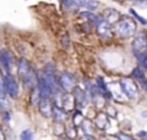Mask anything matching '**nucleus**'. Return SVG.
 Returning <instances> with one entry per match:
<instances>
[{
	"mask_svg": "<svg viewBox=\"0 0 147 140\" xmlns=\"http://www.w3.org/2000/svg\"><path fill=\"white\" fill-rule=\"evenodd\" d=\"M17 74L25 87L36 86V73L34 72V69L26 58L21 57L17 60Z\"/></svg>",
	"mask_w": 147,
	"mask_h": 140,
	"instance_id": "obj_1",
	"label": "nucleus"
},
{
	"mask_svg": "<svg viewBox=\"0 0 147 140\" xmlns=\"http://www.w3.org/2000/svg\"><path fill=\"white\" fill-rule=\"evenodd\" d=\"M137 31V23L134 19L129 18V17H121L119 21L116 22L115 26V33L122 39H128L133 36Z\"/></svg>",
	"mask_w": 147,
	"mask_h": 140,
	"instance_id": "obj_2",
	"label": "nucleus"
},
{
	"mask_svg": "<svg viewBox=\"0 0 147 140\" xmlns=\"http://www.w3.org/2000/svg\"><path fill=\"white\" fill-rule=\"evenodd\" d=\"M120 87H121L124 95H126L130 99H133L138 95V86L131 78H122L121 82H120Z\"/></svg>",
	"mask_w": 147,
	"mask_h": 140,
	"instance_id": "obj_3",
	"label": "nucleus"
},
{
	"mask_svg": "<svg viewBox=\"0 0 147 140\" xmlns=\"http://www.w3.org/2000/svg\"><path fill=\"white\" fill-rule=\"evenodd\" d=\"M57 84L60 86V88L65 92L73 90L76 84V77L69 72H63L57 78Z\"/></svg>",
	"mask_w": 147,
	"mask_h": 140,
	"instance_id": "obj_4",
	"label": "nucleus"
},
{
	"mask_svg": "<svg viewBox=\"0 0 147 140\" xmlns=\"http://www.w3.org/2000/svg\"><path fill=\"white\" fill-rule=\"evenodd\" d=\"M4 90L11 97H16L18 95V83L11 73H7L4 75Z\"/></svg>",
	"mask_w": 147,
	"mask_h": 140,
	"instance_id": "obj_5",
	"label": "nucleus"
},
{
	"mask_svg": "<svg viewBox=\"0 0 147 140\" xmlns=\"http://www.w3.org/2000/svg\"><path fill=\"white\" fill-rule=\"evenodd\" d=\"M131 50H133V53L142 52V51L147 50V33L146 31H141V33H138L136 35L133 44H131Z\"/></svg>",
	"mask_w": 147,
	"mask_h": 140,
	"instance_id": "obj_6",
	"label": "nucleus"
},
{
	"mask_svg": "<svg viewBox=\"0 0 147 140\" xmlns=\"http://www.w3.org/2000/svg\"><path fill=\"white\" fill-rule=\"evenodd\" d=\"M86 96H87V93L85 92V91H82L81 88H78V87L73 88V99H74V104L77 105L78 109L85 108V105H86V102H87Z\"/></svg>",
	"mask_w": 147,
	"mask_h": 140,
	"instance_id": "obj_7",
	"label": "nucleus"
},
{
	"mask_svg": "<svg viewBox=\"0 0 147 140\" xmlns=\"http://www.w3.org/2000/svg\"><path fill=\"white\" fill-rule=\"evenodd\" d=\"M0 61H1V68L7 73H11L12 66H13V56L11 55L8 50H1L0 52Z\"/></svg>",
	"mask_w": 147,
	"mask_h": 140,
	"instance_id": "obj_8",
	"label": "nucleus"
},
{
	"mask_svg": "<svg viewBox=\"0 0 147 140\" xmlns=\"http://www.w3.org/2000/svg\"><path fill=\"white\" fill-rule=\"evenodd\" d=\"M52 107H53V104L51 102L50 97H40V100H39V102H38V108L43 117H51Z\"/></svg>",
	"mask_w": 147,
	"mask_h": 140,
	"instance_id": "obj_9",
	"label": "nucleus"
},
{
	"mask_svg": "<svg viewBox=\"0 0 147 140\" xmlns=\"http://www.w3.org/2000/svg\"><path fill=\"white\" fill-rule=\"evenodd\" d=\"M96 31H98V34H99V36L108 39L112 34V26L109 22H107L106 19H104V21L100 22L99 25H96Z\"/></svg>",
	"mask_w": 147,
	"mask_h": 140,
	"instance_id": "obj_10",
	"label": "nucleus"
},
{
	"mask_svg": "<svg viewBox=\"0 0 147 140\" xmlns=\"http://www.w3.org/2000/svg\"><path fill=\"white\" fill-rule=\"evenodd\" d=\"M65 114H67V112H65L63 108H60L59 105L53 104L51 117L53 118V121H55L56 123H61V122H64L65 121Z\"/></svg>",
	"mask_w": 147,
	"mask_h": 140,
	"instance_id": "obj_11",
	"label": "nucleus"
},
{
	"mask_svg": "<svg viewBox=\"0 0 147 140\" xmlns=\"http://www.w3.org/2000/svg\"><path fill=\"white\" fill-rule=\"evenodd\" d=\"M103 18L106 19L107 22H109V23H113V22H117L120 18V12L116 11V9L113 8H107L106 11L103 12Z\"/></svg>",
	"mask_w": 147,
	"mask_h": 140,
	"instance_id": "obj_12",
	"label": "nucleus"
},
{
	"mask_svg": "<svg viewBox=\"0 0 147 140\" xmlns=\"http://www.w3.org/2000/svg\"><path fill=\"white\" fill-rule=\"evenodd\" d=\"M107 117H108V115H107L106 113H99V114H98V117L95 118V126L99 127V129H102V130L108 129L109 121H108V118H107Z\"/></svg>",
	"mask_w": 147,
	"mask_h": 140,
	"instance_id": "obj_13",
	"label": "nucleus"
},
{
	"mask_svg": "<svg viewBox=\"0 0 147 140\" xmlns=\"http://www.w3.org/2000/svg\"><path fill=\"white\" fill-rule=\"evenodd\" d=\"M134 57L137 58L139 66H141L143 70H147V50L142 51V52H137L134 53Z\"/></svg>",
	"mask_w": 147,
	"mask_h": 140,
	"instance_id": "obj_14",
	"label": "nucleus"
},
{
	"mask_svg": "<svg viewBox=\"0 0 147 140\" xmlns=\"http://www.w3.org/2000/svg\"><path fill=\"white\" fill-rule=\"evenodd\" d=\"M143 77H146V75H144L143 69H142L141 66H137V68H134L133 70H131V73H130V78H131V79L139 80L141 78H143Z\"/></svg>",
	"mask_w": 147,
	"mask_h": 140,
	"instance_id": "obj_15",
	"label": "nucleus"
},
{
	"mask_svg": "<svg viewBox=\"0 0 147 140\" xmlns=\"http://www.w3.org/2000/svg\"><path fill=\"white\" fill-rule=\"evenodd\" d=\"M40 92H39L38 87L36 86H34L33 87V91H31V95H30V101L33 105H38L39 100H40Z\"/></svg>",
	"mask_w": 147,
	"mask_h": 140,
	"instance_id": "obj_16",
	"label": "nucleus"
},
{
	"mask_svg": "<svg viewBox=\"0 0 147 140\" xmlns=\"http://www.w3.org/2000/svg\"><path fill=\"white\" fill-rule=\"evenodd\" d=\"M129 13L131 14V16L134 17V19H136L138 23H141V25H143V26H146L147 25V19L144 18V17H142L141 14H138L137 13V11L134 8H129Z\"/></svg>",
	"mask_w": 147,
	"mask_h": 140,
	"instance_id": "obj_17",
	"label": "nucleus"
},
{
	"mask_svg": "<svg viewBox=\"0 0 147 140\" xmlns=\"http://www.w3.org/2000/svg\"><path fill=\"white\" fill-rule=\"evenodd\" d=\"M98 7H99V1H96V0H85V7L83 8L87 9V11H96Z\"/></svg>",
	"mask_w": 147,
	"mask_h": 140,
	"instance_id": "obj_18",
	"label": "nucleus"
},
{
	"mask_svg": "<svg viewBox=\"0 0 147 140\" xmlns=\"http://www.w3.org/2000/svg\"><path fill=\"white\" fill-rule=\"evenodd\" d=\"M83 119H85V118H83V115H82V113H81V110L80 109L76 110L74 114H73V125H74V127L81 126V123H82Z\"/></svg>",
	"mask_w": 147,
	"mask_h": 140,
	"instance_id": "obj_19",
	"label": "nucleus"
},
{
	"mask_svg": "<svg viewBox=\"0 0 147 140\" xmlns=\"http://www.w3.org/2000/svg\"><path fill=\"white\" fill-rule=\"evenodd\" d=\"M95 86H96L102 92H107V91H108V87H107L106 80L103 79V77H96V79H95Z\"/></svg>",
	"mask_w": 147,
	"mask_h": 140,
	"instance_id": "obj_20",
	"label": "nucleus"
},
{
	"mask_svg": "<svg viewBox=\"0 0 147 140\" xmlns=\"http://www.w3.org/2000/svg\"><path fill=\"white\" fill-rule=\"evenodd\" d=\"M61 4L64 5V8L69 9V11H76V9L78 8V5L76 4L74 0H60Z\"/></svg>",
	"mask_w": 147,
	"mask_h": 140,
	"instance_id": "obj_21",
	"label": "nucleus"
},
{
	"mask_svg": "<svg viewBox=\"0 0 147 140\" xmlns=\"http://www.w3.org/2000/svg\"><path fill=\"white\" fill-rule=\"evenodd\" d=\"M20 140H34V134L31 130L26 129L24 130L22 132H21V135H20Z\"/></svg>",
	"mask_w": 147,
	"mask_h": 140,
	"instance_id": "obj_22",
	"label": "nucleus"
},
{
	"mask_svg": "<svg viewBox=\"0 0 147 140\" xmlns=\"http://www.w3.org/2000/svg\"><path fill=\"white\" fill-rule=\"evenodd\" d=\"M43 72L46 73V74H48V75H55V65H53L52 62H48V64H46V66H45V69H43Z\"/></svg>",
	"mask_w": 147,
	"mask_h": 140,
	"instance_id": "obj_23",
	"label": "nucleus"
},
{
	"mask_svg": "<svg viewBox=\"0 0 147 140\" xmlns=\"http://www.w3.org/2000/svg\"><path fill=\"white\" fill-rule=\"evenodd\" d=\"M60 43H61V47H63L64 50H68V48H69V36H68L67 34H65V35H63V36H61Z\"/></svg>",
	"mask_w": 147,
	"mask_h": 140,
	"instance_id": "obj_24",
	"label": "nucleus"
},
{
	"mask_svg": "<svg viewBox=\"0 0 147 140\" xmlns=\"http://www.w3.org/2000/svg\"><path fill=\"white\" fill-rule=\"evenodd\" d=\"M116 136H117L119 140H133V137L129 136V135H126V134H124V132H117Z\"/></svg>",
	"mask_w": 147,
	"mask_h": 140,
	"instance_id": "obj_25",
	"label": "nucleus"
},
{
	"mask_svg": "<svg viewBox=\"0 0 147 140\" xmlns=\"http://www.w3.org/2000/svg\"><path fill=\"white\" fill-rule=\"evenodd\" d=\"M137 82H138V84L141 86V87L143 88L144 91H147V78H146V77L141 78V79H139V80H137Z\"/></svg>",
	"mask_w": 147,
	"mask_h": 140,
	"instance_id": "obj_26",
	"label": "nucleus"
},
{
	"mask_svg": "<svg viewBox=\"0 0 147 140\" xmlns=\"http://www.w3.org/2000/svg\"><path fill=\"white\" fill-rule=\"evenodd\" d=\"M67 136L70 137V139H73V137L76 136V129H74V126H73V127H69V129L67 130Z\"/></svg>",
	"mask_w": 147,
	"mask_h": 140,
	"instance_id": "obj_27",
	"label": "nucleus"
},
{
	"mask_svg": "<svg viewBox=\"0 0 147 140\" xmlns=\"http://www.w3.org/2000/svg\"><path fill=\"white\" fill-rule=\"evenodd\" d=\"M1 115H3V119H4L5 122H8L9 119H11V114H9L7 110H3V112H1Z\"/></svg>",
	"mask_w": 147,
	"mask_h": 140,
	"instance_id": "obj_28",
	"label": "nucleus"
},
{
	"mask_svg": "<svg viewBox=\"0 0 147 140\" xmlns=\"http://www.w3.org/2000/svg\"><path fill=\"white\" fill-rule=\"evenodd\" d=\"M80 140H95V137L92 135H89V134H85L83 136L80 137Z\"/></svg>",
	"mask_w": 147,
	"mask_h": 140,
	"instance_id": "obj_29",
	"label": "nucleus"
},
{
	"mask_svg": "<svg viewBox=\"0 0 147 140\" xmlns=\"http://www.w3.org/2000/svg\"><path fill=\"white\" fill-rule=\"evenodd\" d=\"M137 136H138V137H143V139H147V132L146 131H138V132H137Z\"/></svg>",
	"mask_w": 147,
	"mask_h": 140,
	"instance_id": "obj_30",
	"label": "nucleus"
},
{
	"mask_svg": "<svg viewBox=\"0 0 147 140\" xmlns=\"http://www.w3.org/2000/svg\"><path fill=\"white\" fill-rule=\"evenodd\" d=\"M0 140H3V132H1V130H0Z\"/></svg>",
	"mask_w": 147,
	"mask_h": 140,
	"instance_id": "obj_31",
	"label": "nucleus"
},
{
	"mask_svg": "<svg viewBox=\"0 0 147 140\" xmlns=\"http://www.w3.org/2000/svg\"><path fill=\"white\" fill-rule=\"evenodd\" d=\"M59 140H65V139H64V137H60V139H59Z\"/></svg>",
	"mask_w": 147,
	"mask_h": 140,
	"instance_id": "obj_32",
	"label": "nucleus"
},
{
	"mask_svg": "<svg viewBox=\"0 0 147 140\" xmlns=\"http://www.w3.org/2000/svg\"><path fill=\"white\" fill-rule=\"evenodd\" d=\"M0 69H1V61H0Z\"/></svg>",
	"mask_w": 147,
	"mask_h": 140,
	"instance_id": "obj_33",
	"label": "nucleus"
},
{
	"mask_svg": "<svg viewBox=\"0 0 147 140\" xmlns=\"http://www.w3.org/2000/svg\"><path fill=\"white\" fill-rule=\"evenodd\" d=\"M126 1H131V0H126Z\"/></svg>",
	"mask_w": 147,
	"mask_h": 140,
	"instance_id": "obj_34",
	"label": "nucleus"
},
{
	"mask_svg": "<svg viewBox=\"0 0 147 140\" xmlns=\"http://www.w3.org/2000/svg\"><path fill=\"white\" fill-rule=\"evenodd\" d=\"M146 1H147V0H146Z\"/></svg>",
	"mask_w": 147,
	"mask_h": 140,
	"instance_id": "obj_35",
	"label": "nucleus"
},
{
	"mask_svg": "<svg viewBox=\"0 0 147 140\" xmlns=\"http://www.w3.org/2000/svg\"><path fill=\"white\" fill-rule=\"evenodd\" d=\"M108 140H109V139H108Z\"/></svg>",
	"mask_w": 147,
	"mask_h": 140,
	"instance_id": "obj_36",
	"label": "nucleus"
}]
</instances>
